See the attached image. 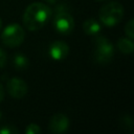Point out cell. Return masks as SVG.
Wrapping results in <instances>:
<instances>
[{
    "label": "cell",
    "mask_w": 134,
    "mask_h": 134,
    "mask_svg": "<svg viewBox=\"0 0 134 134\" xmlns=\"http://www.w3.org/2000/svg\"><path fill=\"white\" fill-rule=\"evenodd\" d=\"M25 39V31L21 25L18 23L8 24L3 31L1 32V41L2 43L10 48L17 47L23 43Z\"/></svg>",
    "instance_id": "4"
},
{
    "label": "cell",
    "mask_w": 134,
    "mask_h": 134,
    "mask_svg": "<svg viewBox=\"0 0 134 134\" xmlns=\"http://www.w3.org/2000/svg\"><path fill=\"white\" fill-rule=\"evenodd\" d=\"M48 53H49V55H50V58L52 60H54V61H62L69 53V45L66 42L61 41V40L53 41L49 45Z\"/></svg>",
    "instance_id": "8"
},
{
    "label": "cell",
    "mask_w": 134,
    "mask_h": 134,
    "mask_svg": "<svg viewBox=\"0 0 134 134\" xmlns=\"http://www.w3.org/2000/svg\"><path fill=\"white\" fill-rule=\"evenodd\" d=\"M117 48L125 54H131L134 50L133 40L130 38H120L117 41Z\"/></svg>",
    "instance_id": "10"
},
{
    "label": "cell",
    "mask_w": 134,
    "mask_h": 134,
    "mask_svg": "<svg viewBox=\"0 0 134 134\" xmlns=\"http://www.w3.org/2000/svg\"><path fill=\"white\" fill-rule=\"evenodd\" d=\"M1 117H2V113H1V111H0V119H1Z\"/></svg>",
    "instance_id": "20"
},
{
    "label": "cell",
    "mask_w": 134,
    "mask_h": 134,
    "mask_svg": "<svg viewBox=\"0 0 134 134\" xmlns=\"http://www.w3.org/2000/svg\"><path fill=\"white\" fill-rule=\"evenodd\" d=\"M52 24L55 31L63 36L71 34L74 28V20L67 7H64L63 5L57 6Z\"/></svg>",
    "instance_id": "3"
},
{
    "label": "cell",
    "mask_w": 134,
    "mask_h": 134,
    "mask_svg": "<svg viewBox=\"0 0 134 134\" xmlns=\"http://www.w3.org/2000/svg\"><path fill=\"white\" fill-rule=\"evenodd\" d=\"M6 61H7V55H6V52L0 48V69L4 68L5 64H6Z\"/></svg>",
    "instance_id": "15"
},
{
    "label": "cell",
    "mask_w": 134,
    "mask_h": 134,
    "mask_svg": "<svg viewBox=\"0 0 134 134\" xmlns=\"http://www.w3.org/2000/svg\"><path fill=\"white\" fill-rule=\"evenodd\" d=\"M13 65L17 70L23 71L26 70L29 66V61L26 55L23 53H16L13 58Z\"/></svg>",
    "instance_id": "11"
},
{
    "label": "cell",
    "mask_w": 134,
    "mask_h": 134,
    "mask_svg": "<svg viewBox=\"0 0 134 134\" xmlns=\"http://www.w3.org/2000/svg\"><path fill=\"white\" fill-rule=\"evenodd\" d=\"M122 119H124V122L121 124L122 126H127V127H129V128H132V118L129 116V115H126V116H124L122 117Z\"/></svg>",
    "instance_id": "16"
},
{
    "label": "cell",
    "mask_w": 134,
    "mask_h": 134,
    "mask_svg": "<svg viewBox=\"0 0 134 134\" xmlns=\"http://www.w3.org/2000/svg\"><path fill=\"white\" fill-rule=\"evenodd\" d=\"M3 98H4V88H3V86L0 84V103L3 100Z\"/></svg>",
    "instance_id": "17"
},
{
    "label": "cell",
    "mask_w": 134,
    "mask_h": 134,
    "mask_svg": "<svg viewBox=\"0 0 134 134\" xmlns=\"http://www.w3.org/2000/svg\"><path fill=\"white\" fill-rule=\"evenodd\" d=\"M50 7L42 2H34L29 4L23 14L22 22L28 30H39L44 27L51 17Z\"/></svg>",
    "instance_id": "1"
},
{
    "label": "cell",
    "mask_w": 134,
    "mask_h": 134,
    "mask_svg": "<svg viewBox=\"0 0 134 134\" xmlns=\"http://www.w3.org/2000/svg\"><path fill=\"white\" fill-rule=\"evenodd\" d=\"M40 132H41V128L37 124H29L25 129L26 134H38Z\"/></svg>",
    "instance_id": "14"
},
{
    "label": "cell",
    "mask_w": 134,
    "mask_h": 134,
    "mask_svg": "<svg viewBox=\"0 0 134 134\" xmlns=\"http://www.w3.org/2000/svg\"><path fill=\"white\" fill-rule=\"evenodd\" d=\"M83 30L88 36H95L102 30V25L96 19L89 18L83 23Z\"/></svg>",
    "instance_id": "9"
},
{
    "label": "cell",
    "mask_w": 134,
    "mask_h": 134,
    "mask_svg": "<svg viewBox=\"0 0 134 134\" xmlns=\"http://www.w3.org/2000/svg\"><path fill=\"white\" fill-rule=\"evenodd\" d=\"M98 17L104 25L113 27L121 21L124 17V6L116 1L109 2L102 6L98 13Z\"/></svg>",
    "instance_id": "2"
},
{
    "label": "cell",
    "mask_w": 134,
    "mask_h": 134,
    "mask_svg": "<svg viewBox=\"0 0 134 134\" xmlns=\"http://www.w3.org/2000/svg\"><path fill=\"white\" fill-rule=\"evenodd\" d=\"M69 125H70L69 118L65 114L57 113L51 116L48 124V129L53 134H61L68 130Z\"/></svg>",
    "instance_id": "7"
},
{
    "label": "cell",
    "mask_w": 134,
    "mask_h": 134,
    "mask_svg": "<svg viewBox=\"0 0 134 134\" xmlns=\"http://www.w3.org/2000/svg\"><path fill=\"white\" fill-rule=\"evenodd\" d=\"M125 34L128 38L132 39L134 38V20L133 19H130L128 21V23L126 24L125 26Z\"/></svg>",
    "instance_id": "12"
},
{
    "label": "cell",
    "mask_w": 134,
    "mask_h": 134,
    "mask_svg": "<svg viewBox=\"0 0 134 134\" xmlns=\"http://www.w3.org/2000/svg\"><path fill=\"white\" fill-rule=\"evenodd\" d=\"M96 1H104V0H96Z\"/></svg>",
    "instance_id": "21"
},
{
    "label": "cell",
    "mask_w": 134,
    "mask_h": 134,
    "mask_svg": "<svg viewBox=\"0 0 134 134\" xmlns=\"http://www.w3.org/2000/svg\"><path fill=\"white\" fill-rule=\"evenodd\" d=\"M94 60L99 64H107L114 58V47L110 40L105 37H97L94 43Z\"/></svg>",
    "instance_id": "5"
},
{
    "label": "cell",
    "mask_w": 134,
    "mask_h": 134,
    "mask_svg": "<svg viewBox=\"0 0 134 134\" xmlns=\"http://www.w3.org/2000/svg\"><path fill=\"white\" fill-rule=\"evenodd\" d=\"M6 89L8 94L17 99L23 98L28 90L26 82L19 77H12L6 84Z\"/></svg>",
    "instance_id": "6"
},
{
    "label": "cell",
    "mask_w": 134,
    "mask_h": 134,
    "mask_svg": "<svg viewBox=\"0 0 134 134\" xmlns=\"http://www.w3.org/2000/svg\"><path fill=\"white\" fill-rule=\"evenodd\" d=\"M45 2L48 4H54L57 2V0H45Z\"/></svg>",
    "instance_id": "18"
},
{
    "label": "cell",
    "mask_w": 134,
    "mask_h": 134,
    "mask_svg": "<svg viewBox=\"0 0 134 134\" xmlns=\"http://www.w3.org/2000/svg\"><path fill=\"white\" fill-rule=\"evenodd\" d=\"M1 27H2V21H1V19H0V30H1Z\"/></svg>",
    "instance_id": "19"
},
{
    "label": "cell",
    "mask_w": 134,
    "mask_h": 134,
    "mask_svg": "<svg viewBox=\"0 0 134 134\" xmlns=\"http://www.w3.org/2000/svg\"><path fill=\"white\" fill-rule=\"evenodd\" d=\"M18 132L15 126H2L0 128V134H18Z\"/></svg>",
    "instance_id": "13"
}]
</instances>
